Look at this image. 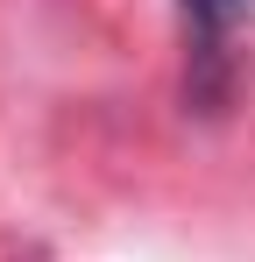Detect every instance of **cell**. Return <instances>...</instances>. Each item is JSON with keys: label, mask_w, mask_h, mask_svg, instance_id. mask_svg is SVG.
I'll use <instances>...</instances> for the list:
<instances>
[{"label": "cell", "mask_w": 255, "mask_h": 262, "mask_svg": "<svg viewBox=\"0 0 255 262\" xmlns=\"http://www.w3.org/2000/svg\"><path fill=\"white\" fill-rule=\"evenodd\" d=\"M177 14H184V29H192V57H199V71H220L227 36L255 14V0H177Z\"/></svg>", "instance_id": "1"}]
</instances>
